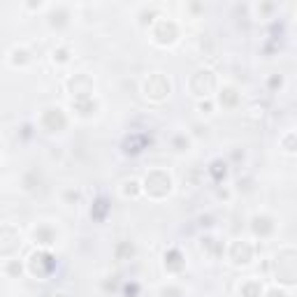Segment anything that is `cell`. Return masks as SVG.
Returning a JSON list of instances; mask_svg holds the SVG:
<instances>
[{"label":"cell","instance_id":"cell-1","mask_svg":"<svg viewBox=\"0 0 297 297\" xmlns=\"http://www.w3.org/2000/svg\"><path fill=\"white\" fill-rule=\"evenodd\" d=\"M144 91H146V96L160 100V98L170 96V81H167L160 72H156V75H151V77L146 79V86H144Z\"/></svg>","mask_w":297,"mask_h":297}]
</instances>
